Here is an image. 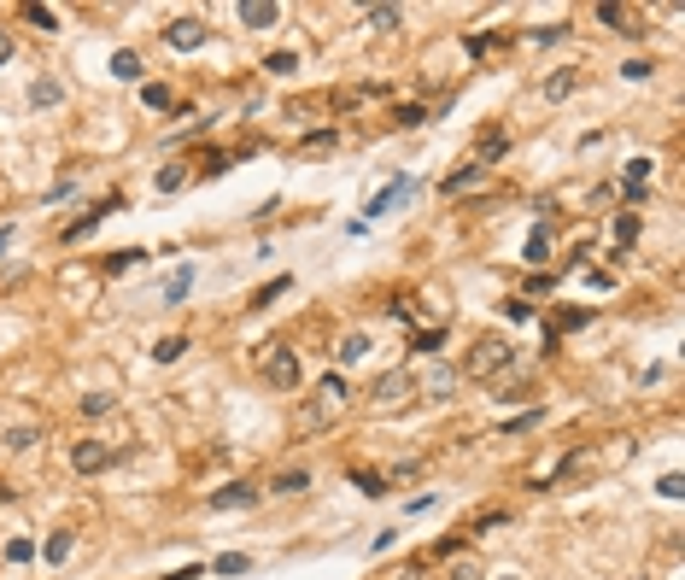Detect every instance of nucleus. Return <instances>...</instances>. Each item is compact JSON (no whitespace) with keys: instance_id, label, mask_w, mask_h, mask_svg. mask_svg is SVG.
I'll use <instances>...</instances> for the list:
<instances>
[{"instance_id":"1","label":"nucleus","mask_w":685,"mask_h":580,"mask_svg":"<svg viewBox=\"0 0 685 580\" xmlns=\"http://www.w3.org/2000/svg\"><path fill=\"white\" fill-rule=\"evenodd\" d=\"M510 364H516V346H510V340H498V334H487V340L475 346V352H469L463 375H475V382H492V375H504Z\"/></svg>"},{"instance_id":"2","label":"nucleus","mask_w":685,"mask_h":580,"mask_svg":"<svg viewBox=\"0 0 685 580\" xmlns=\"http://www.w3.org/2000/svg\"><path fill=\"white\" fill-rule=\"evenodd\" d=\"M405 399H416V375H410V369H387V375H375V387H369V405H375V411H399Z\"/></svg>"},{"instance_id":"3","label":"nucleus","mask_w":685,"mask_h":580,"mask_svg":"<svg viewBox=\"0 0 685 580\" xmlns=\"http://www.w3.org/2000/svg\"><path fill=\"white\" fill-rule=\"evenodd\" d=\"M112 463H124V452L106 446V439H77V446H70V469H77V475H106Z\"/></svg>"},{"instance_id":"4","label":"nucleus","mask_w":685,"mask_h":580,"mask_svg":"<svg viewBox=\"0 0 685 580\" xmlns=\"http://www.w3.org/2000/svg\"><path fill=\"white\" fill-rule=\"evenodd\" d=\"M264 375H270V387L294 393V387H299V358L287 352V346H270V352H264Z\"/></svg>"},{"instance_id":"5","label":"nucleus","mask_w":685,"mask_h":580,"mask_svg":"<svg viewBox=\"0 0 685 580\" xmlns=\"http://www.w3.org/2000/svg\"><path fill=\"white\" fill-rule=\"evenodd\" d=\"M211 42V29L199 24V18H176V24H165V47H176V53H194V47Z\"/></svg>"},{"instance_id":"6","label":"nucleus","mask_w":685,"mask_h":580,"mask_svg":"<svg viewBox=\"0 0 685 580\" xmlns=\"http://www.w3.org/2000/svg\"><path fill=\"white\" fill-rule=\"evenodd\" d=\"M451 387H457V369H451V364H428V369H422V382H416V393H428V399H446Z\"/></svg>"},{"instance_id":"7","label":"nucleus","mask_w":685,"mask_h":580,"mask_svg":"<svg viewBox=\"0 0 685 580\" xmlns=\"http://www.w3.org/2000/svg\"><path fill=\"white\" fill-rule=\"evenodd\" d=\"M235 12H240V24H246V29H270L281 18V6H276V0H240Z\"/></svg>"},{"instance_id":"8","label":"nucleus","mask_w":685,"mask_h":580,"mask_svg":"<svg viewBox=\"0 0 685 580\" xmlns=\"http://www.w3.org/2000/svg\"><path fill=\"white\" fill-rule=\"evenodd\" d=\"M246 504H258V493H252L246 481H229V487L211 493V510H246Z\"/></svg>"},{"instance_id":"9","label":"nucleus","mask_w":685,"mask_h":580,"mask_svg":"<svg viewBox=\"0 0 685 580\" xmlns=\"http://www.w3.org/2000/svg\"><path fill=\"white\" fill-rule=\"evenodd\" d=\"M598 24L621 29V36H644V18H639V12H627V6H598Z\"/></svg>"},{"instance_id":"10","label":"nucleus","mask_w":685,"mask_h":580,"mask_svg":"<svg viewBox=\"0 0 685 580\" xmlns=\"http://www.w3.org/2000/svg\"><path fill=\"white\" fill-rule=\"evenodd\" d=\"M59 100H65V83H59V77H36V83H29V106H59Z\"/></svg>"},{"instance_id":"11","label":"nucleus","mask_w":685,"mask_h":580,"mask_svg":"<svg viewBox=\"0 0 685 580\" xmlns=\"http://www.w3.org/2000/svg\"><path fill=\"white\" fill-rule=\"evenodd\" d=\"M545 253H551V223H533L528 229V264L545 270Z\"/></svg>"},{"instance_id":"12","label":"nucleus","mask_w":685,"mask_h":580,"mask_svg":"<svg viewBox=\"0 0 685 580\" xmlns=\"http://www.w3.org/2000/svg\"><path fill=\"white\" fill-rule=\"evenodd\" d=\"M399 194H410V176H399V182H387V188H381V194L369 199V212H364V217H387V212H392V199H399Z\"/></svg>"},{"instance_id":"13","label":"nucleus","mask_w":685,"mask_h":580,"mask_svg":"<svg viewBox=\"0 0 685 580\" xmlns=\"http://www.w3.org/2000/svg\"><path fill=\"white\" fill-rule=\"evenodd\" d=\"M480 176H487V170H480V165H463V170H451L446 182H439V194H469V188H475Z\"/></svg>"},{"instance_id":"14","label":"nucleus","mask_w":685,"mask_h":580,"mask_svg":"<svg viewBox=\"0 0 685 580\" xmlns=\"http://www.w3.org/2000/svg\"><path fill=\"white\" fill-rule=\"evenodd\" d=\"M188 287H194V264H182V270H176V276L165 282V305H182Z\"/></svg>"},{"instance_id":"15","label":"nucleus","mask_w":685,"mask_h":580,"mask_svg":"<svg viewBox=\"0 0 685 580\" xmlns=\"http://www.w3.org/2000/svg\"><path fill=\"white\" fill-rule=\"evenodd\" d=\"M340 405H346V382H340V375H322V416H334Z\"/></svg>"},{"instance_id":"16","label":"nucleus","mask_w":685,"mask_h":580,"mask_svg":"<svg viewBox=\"0 0 685 580\" xmlns=\"http://www.w3.org/2000/svg\"><path fill=\"white\" fill-rule=\"evenodd\" d=\"M351 487H358L364 498H381V493H387V475H375V469H351Z\"/></svg>"},{"instance_id":"17","label":"nucleus","mask_w":685,"mask_h":580,"mask_svg":"<svg viewBox=\"0 0 685 580\" xmlns=\"http://www.w3.org/2000/svg\"><path fill=\"white\" fill-rule=\"evenodd\" d=\"M510 153V135H504V129H487V135H480V170H487V158H504Z\"/></svg>"},{"instance_id":"18","label":"nucleus","mask_w":685,"mask_h":580,"mask_svg":"<svg viewBox=\"0 0 685 580\" xmlns=\"http://www.w3.org/2000/svg\"><path fill=\"white\" fill-rule=\"evenodd\" d=\"M141 258H147L141 246H129V253H106V264H100V270H106V276H124V270H135Z\"/></svg>"},{"instance_id":"19","label":"nucleus","mask_w":685,"mask_h":580,"mask_svg":"<svg viewBox=\"0 0 685 580\" xmlns=\"http://www.w3.org/2000/svg\"><path fill=\"white\" fill-rule=\"evenodd\" d=\"M364 352H369V334H340V352H334L340 364H358Z\"/></svg>"},{"instance_id":"20","label":"nucleus","mask_w":685,"mask_h":580,"mask_svg":"<svg viewBox=\"0 0 685 580\" xmlns=\"http://www.w3.org/2000/svg\"><path fill=\"white\" fill-rule=\"evenodd\" d=\"M305 487H310L305 469H287V475H276V481H270V493H305Z\"/></svg>"},{"instance_id":"21","label":"nucleus","mask_w":685,"mask_h":580,"mask_svg":"<svg viewBox=\"0 0 685 580\" xmlns=\"http://www.w3.org/2000/svg\"><path fill=\"white\" fill-rule=\"evenodd\" d=\"M182 352H188V340H182V334H165V340L153 346V358H158V364H176Z\"/></svg>"},{"instance_id":"22","label":"nucleus","mask_w":685,"mask_h":580,"mask_svg":"<svg viewBox=\"0 0 685 580\" xmlns=\"http://www.w3.org/2000/svg\"><path fill=\"white\" fill-rule=\"evenodd\" d=\"M639 241V212H621L616 217V246H633Z\"/></svg>"},{"instance_id":"23","label":"nucleus","mask_w":685,"mask_h":580,"mask_svg":"<svg viewBox=\"0 0 685 580\" xmlns=\"http://www.w3.org/2000/svg\"><path fill=\"white\" fill-rule=\"evenodd\" d=\"M70 545H77V534H65V528H59V534L47 539V563H65V557H70Z\"/></svg>"},{"instance_id":"24","label":"nucleus","mask_w":685,"mask_h":580,"mask_svg":"<svg viewBox=\"0 0 685 580\" xmlns=\"http://www.w3.org/2000/svg\"><path fill=\"white\" fill-rule=\"evenodd\" d=\"M24 18H29L36 29H47V36L59 29V12H53V6H24Z\"/></svg>"},{"instance_id":"25","label":"nucleus","mask_w":685,"mask_h":580,"mask_svg":"<svg viewBox=\"0 0 685 580\" xmlns=\"http://www.w3.org/2000/svg\"><path fill=\"white\" fill-rule=\"evenodd\" d=\"M364 24H375V29H399V6H369Z\"/></svg>"},{"instance_id":"26","label":"nucleus","mask_w":685,"mask_h":580,"mask_svg":"<svg viewBox=\"0 0 685 580\" xmlns=\"http://www.w3.org/2000/svg\"><path fill=\"white\" fill-rule=\"evenodd\" d=\"M29 446H42L36 428H12V434H6V452H29Z\"/></svg>"},{"instance_id":"27","label":"nucleus","mask_w":685,"mask_h":580,"mask_svg":"<svg viewBox=\"0 0 685 580\" xmlns=\"http://www.w3.org/2000/svg\"><path fill=\"white\" fill-rule=\"evenodd\" d=\"M141 100H147L153 112H165V106H170V88L165 83H147V88H141Z\"/></svg>"},{"instance_id":"28","label":"nucleus","mask_w":685,"mask_h":580,"mask_svg":"<svg viewBox=\"0 0 685 580\" xmlns=\"http://www.w3.org/2000/svg\"><path fill=\"white\" fill-rule=\"evenodd\" d=\"M246 568H252V557H240V552L217 557V575H246Z\"/></svg>"},{"instance_id":"29","label":"nucleus","mask_w":685,"mask_h":580,"mask_svg":"<svg viewBox=\"0 0 685 580\" xmlns=\"http://www.w3.org/2000/svg\"><path fill=\"white\" fill-rule=\"evenodd\" d=\"M112 71L129 83V77H141V59H135V53H112Z\"/></svg>"},{"instance_id":"30","label":"nucleus","mask_w":685,"mask_h":580,"mask_svg":"<svg viewBox=\"0 0 685 580\" xmlns=\"http://www.w3.org/2000/svg\"><path fill=\"white\" fill-rule=\"evenodd\" d=\"M410 346H416V352H439V346H446V334H439V328H422Z\"/></svg>"},{"instance_id":"31","label":"nucleus","mask_w":685,"mask_h":580,"mask_svg":"<svg viewBox=\"0 0 685 580\" xmlns=\"http://www.w3.org/2000/svg\"><path fill=\"white\" fill-rule=\"evenodd\" d=\"M188 182V170L182 165H170V170H158V188H165V194H176V188Z\"/></svg>"},{"instance_id":"32","label":"nucleus","mask_w":685,"mask_h":580,"mask_svg":"<svg viewBox=\"0 0 685 580\" xmlns=\"http://www.w3.org/2000/svg\"><path fill=\"white\" fill-rule=\"evenodd\" d=\"M299 147H305V153H328V147H334V129H317V135H305Z\"/></svg>"},{"instance_id":"33","label":"nucleus","mask_w":685,"mask_h":580,"mask_svg":"<svg viewBox=\"0 0 685 580\" xmlns=\"http://www.w3.org/2000/svg\"><path fill=\"white\" fill-rule=\"evenodd\" d=\"M392 117H399V124H405V129H416V124H428V112H422L416 100H410V106H399V112H392Z\"/></svg>"},{"instance_id":"34","label":"nucleus","mask_w":685,"mask_h":580,"mask_svg":"<svg viewBox=\"0 0 685 580\" xmlns=\"http://www.w3.org/2000/svg\"><path fill=\"white\" fill-rule=\"evenodd\" d=\"M281 294H287V276H276L270 287H258V294H252V305H270V299H281Z\"/></svg>"},{"instance_id":"35","label":"nucleus","mask_w":685,"mask_h":580,"mask_svg":"<svg viewBox=\"0 0 685 580\" xmlns=\"http://www.w3.org/2000/svg\"><path fill=\"white\" fill-rule=\"evenodd\" d=\"M545 423V411H528V416H516V423H504V434H528V428H539Z\"/></svg>"},{"instance_id":"36","label":"nucleus","mask_w":685,"mask_h":580,"mask_svg":"<svg viewBox=\"0 0 685 580\" xmlns=\"http://www.w3.org/2000/svg\"><path fill=\"white\" fill-rule=\"evenodd\" d=\"M294 65H299L294 53H270V59H264V71H276V77H287V71H294Z\"/></svg>"},{"instance_id":"37","label":"nucleus","mask_w":685,"mask_h":580,"mask_svg":"<svg viewBox=\"0 0 685 580\" xmlns=\"http://www.w3.org/2000/svg\"><path fill=\"white\" fill-rule=\"evenodd\" d=\"M83 411H88V416H106V411H112V393H88Z\"/></svg>"},{"instance_id":"38","label":"nucleus","mask_w":685,"mask_h":580,"mask_svg":"<svg viewBox=\"0 0 685 580\" xmlns=\"http://www.w3.org/2000/svg\"><path fill=\"white\" fill-rule=\"evenodd\" d=\"M446 580H480V568H475V557H457V568H451Z\"/></svg>"},{"instance_id":"39","label":"nucleus","mask_w":685,"mask_h":580,"mask_svg":"<svg viewBox=\"0 0 685 580\" xmlns=\"http://www.w3.org/2000/svg\"><path fill=\"white\" fill-rule=\"evenodd\" d=\"M6 557H12V563H29V557H36V545H29V539H12V545H6Z\"/></svg>"},{"instance_id":"40","label":"nucleus","mask_w":685,"mask_h":580,"mask_svg":"<svg viewBox=\"0 0 685 580\" xmlns=\"http://www.w3.org/2000/svg\"><path fill=\"white\" fill-rule=\"evenodd\" d=\"M568 88H574V77H551V83H545V94H551V100H562Z\"/></svg>"},{"instance_id":"41","label":"nucleus","mask_w":685,"mask_h":580,"mask_svg":"<svg viewBox=\"0 0 685 580\" xmlns=\"http://www.w3.org/2000/svg\"><path fill=\"white\" fill-rule=\"evenodd\" d=\"M6 59H12V36H6V29H0V65H6Z\"/></svg>"},{"instance_id":"42","label":"nucleus","mask_w":685,"mask_h":580,"mask_svg":"<svg viewBox=\"0 0 685 580\" xmlns=\"http://www.w3.org/2000/svg\"><path fill=\"white\" fill-rule=\"evenodd\" d=\"M6 246H12V229H0V253H6Z\"/></svg>"},{"instance_id":"43","label":"nucleus","mask_w":685,"mask_h":580,"mask_svg":"<svg viewBox=\"0 0 685 580\" xmlns=\"http://www.w3.org/2000/svg\"><path fill=\"white\" fill-rule=\"evenodd\" d=\"M504 580H516V575H504Z\"/></svg>"}]
</instances>
